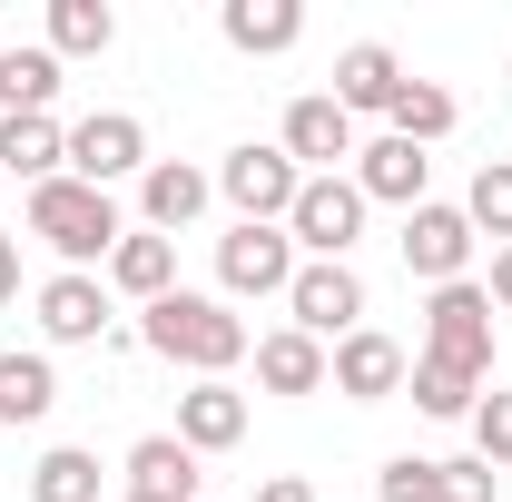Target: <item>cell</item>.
I'll use <instances>...</instances> for the list:
<instances>
[{"label":"cell","instance_id":"cell-23","mask_svg":"<svg viewBox=\"0 0 512 502\" xmlns=\"http://www.w3.org/2000/svg\"><path fill=\"white\" fill-rule=\"evenodd\" d=\"M109 40H119L109 0H50V60H99Z\"/></svg>","mask_w":512,"mask_h":502},{"label":"cell","instance_id":"cell-8","mask_svg":"<svg viewBox=\"0 0 512 502\" xmlns=\"http://www.w3.org/2000/svg\"><path fill=\"white\" fill-rule=\"evenodd\" d=\"M296 266H306V256H296L286 227H227V237H217V286H227L237 306H247V296H286Z\"/></svg>","mask_w":512,"mask_h":502},{"label":"cell","instance_id":"cell-18","mask_svg":"<svg viewBox=\"0 0 512 502\" xmlns=\"http://www.w3.org/2000/svg\"><path fill=\"white\" fill-rule=\"evenodd\" d=\"M325 99H335L345 119H355V109H394V99H404V60H394L384 40H355V50L335 60V89H325Z\"/></svg>","mask_w":512,"mask_h":502},{"label":"cell","instance_id":"cell-3","mask_svg":"<svg viewBox=\"0 0 512 502\" xmlns=\"http://www.w3.org/2000/svg\"><path fill=\"white\" fill-rule=\"evenodd\" d=\"M424 355L434 365H453V375H493V296L463 276V286H434L424 296Z\"/></svg>","mask_w":512,"mask_h":502},{"label":"cell","instance_id":"cell-29","mask_svg":"<svg viewBox=\"0 0 512 502\" xmlns=\"http://www.w3.org/2000/svg\"><path fill=\"white\" fill-rule=\"evenodd\" d=\"M375 493L384 502H444V463H424V453H394L375 473Z\"/></svg>","mask_w":512,"mask_h":502},{"label":"cell","instance_id":"cell-4","mask_svg":"<svg viewBox=\"0 0 512 502\" xmlns=\"http://www.w3.org/2000/svg\"><path fill=\"white\" fill-rule=\"evenodd\" d=\"M306 188V168L286 158V148H227V168H217V197L237 207V227H286V207Z\"/></svg>","mask_w":512,"mask_h":502},{"label":"cell","instance_id":"cell-10","mask_svg":"<svg viewBox=\"0 0 512 502\" xmlns=\"http://www.w3.org/2000/svg\"><path fill=\"white\" fill-rule=\"evenodd\" d=\"M404 266H414L424 286H463V266H473V217L444 207V197H424V207L404 217Z\"/></svg>","mask_w":512,"mask_h":502},{"label":"cell","instance_id":"cell-28","mask_svg":"<svg viewBox=\"0 0 512 502\" xmlns=\"http://www.w3.org/2000/svg\"><path fill=\"white\" fill-rule=\"evenodd\" d=\"M463 217H473V237H503V247H512V158H483V168H473Z\"/></svg>","mask_w":512,"mask_h":502},{"label":"cell","instance_id":"cell-21","mask_svg":"<svg viewBox=\"0 0 512 502\" xmlns=\"http://www.w3.org/2000/svg\"><path fill=\"white\" fill-rule=\"evenodd\" d=\"M256 384H266V394H325V345L296 335V325L256 335Z\"/></svg>","mask_w":512,"mask_h":502},{"label":"cell","instance_id":"cell-25","mask_svg":"<svg viewBox=\"0 0 512 502\" xmlns=\"http://www.w3.org/2000/svg\"><path fill=\"white\" fill-rule=\"evenodd\" d=\"M30 502H99V453H79V443L40 453L30 463Z\"/></svg>","mask_w":512,"mask_h":502},{"label":"cell","instance_id":"cell-34","mask_svg":"<svg viewBox=\"0 0 512 502\" xmlns=\"http://www.w3.org/2000/svg\"><path fill=\"white\" fill-rule=\"evenodd\" d=\"M10 296H20V247L0 237V306H10Z\"/></svg>","mask_w":512,"mask_h":502},{"label":"cell","instance_id":"cell-1","mask_svg":"<svg viewBox=\"0 0 512 502\" xmlns=\"http://www.w3.org/2000/svg\"><path fill=\"white\" fill-rule=\"evenodd\" d=\"M138 345H148V355H168V365H188L197 384L256 355L247 315L227 306V296H188V286H178V296H158V306H138Z\"/></svg>","mask_w":512,"mask_h":502},{"label":"cell","instance_id":"cell-11","mask_svg":"<svg viewBox=\"0 0 512 502\" xmlns=\"http://www.w3.org/2000/svg\"><path fill=\"white\" fill-rule=\"evenodd\" d=\"M276 148H286L306 178H345V158H355L365 138H355V119L316 89V99H296V109H286V138H276Z\"/></svg>","mask_w":512,"mask_h":502},{"label":"cell","instance_id":"cell-17","mask_svg":"<svg viewBox=\"0 0 512 502\" xmlns=\"http://www.w3.org/2000/svg\"><path fill=\"white\" fill-rule=\"evenodd\" d=\"M119 296H138V306H158V296H178V237H148V227H128L119 256L99 266Z\"/></svg>","mask_w":512,"mask_h":502},{"label":"cell","instance_id":"cell-30","mask_svg":"<svg viewBox=\"0 0 512 502\" xmlns=\"http://www.w3.org/2000/svg\"><path fill=\"white\" fill-rule=\"evenodd\" d=\"M473 463H512V394L473 404Z\"/></svg>","mask_w":512,"mask_h":502},{"label":"cell","instance_id":"cell-22","mask_svg":"<svg viewBox=\"0 0 512 502\" xmlns=\"http://www.w3.org/2000/svg\"><path fill=\"white\" fill-rule=\"evenodd\" d=\"M69 168V128L60 119H0V178H60Z\"/></svg>","mask_w":512,"mask_h":502},{"label":"cell","instance_id":"cell-32","mask_svg":"<svg viewBox=\"0 0 512 502\" xmlns=\"http://www.w3.org/2000/svg\"><path fill=\"white\" fill-rule=\"evenodd\" d=\"M256 502H316V483L306 473H276V483H256Z\"/></svg>","mask_w":512,"mask_h":502},{"label":"cell","instance_id":"cell-36","mask_svg":"<svg viewBox=\"0 0 512 502\" xmlns=\"http://www.w3.org/2000/svg\"><path fill=\"white\" fill-rule=\"evenodd\" d=\"M128 502H138V493H128Z\"/></svg>","mask_w":512,"mask_h":502},{"label":"cell","instance_id":"cell-24","mask_svg":"<svg viewBox=\"0 0 512 502\" xmlns=\"http://www.w3.org/2000/svg\"><path fill=\"white\" fill-rule=\"evenodd\" d=\"M50 404H60L50 355H0V424H50Z\"/></svg>","mask_w":512,"mask_h":502},{"label":"cell","instance_id":"cell-14","mask_svg":"<svg viewBox=\"0 0 512 502\" xmlns=\"http://www.w3.org/2000/svg\"><path fill=\"white\" fill-rule=\"evenodd\" d=\"M178 443H188V453H237V443H247V394L227 375L188 384V394H178Z\"/></svg>","mask_w":512,"mask_h":502},{"label":"cell","instance_id":"cell-16","mask_svg":"<svg viewBox=\"0 0 512 502\" xmlns=\"http://www.w3.org/2000/svg\"><path fill=\"white\" fill-rule=\"evenodd\" d=\"M128 493L138 502H207L197 493V453L178 434H138L128 443Z\"/></svg>","mask_w":512,"mask_h":502},{"label":"cell","instance_id":"cell-26","mask_svg":"<svg viewBox=\"0 0 512 502\" xmlns=\"http://www.w3.org/2000/svg\"><path fill=\"white\" fill-rule=\"evenodd\" d=\"M384 119H394V138H414V148H434V138L453 128V89H434V79H404V99H394Z\"/></svg>","mask_w":512,"mask_h":502},{"label":"cell","instance_id":"cell-12","mask_svg":"<svg viewBox=\"0 0 512 502\" xmlns=\"http://www.w3.org/2000/svg\"><path fill=\"white\" fill-rule=\"evenodd\" d=\"M345 178L365 188V207H404V217H414V207H424V178H434V158H424L414 138H365Z\"/></svg>","mask_w":512,"mask_h":502},{"label":"cell","instance_id":"cell-6","mask_svg":"<svg viewBox=\"0 0 512 502\" xmlns=\"http://www.w3.org/2000/svg\"><path fill=\"white\" fill-rule=\"evenodd\" d=\"M79 188H119V178H148V128L128 119V109H89V119L69 128V168Z\"/></svg>","mask_w":512,"mask_h":502},{"label":"cell","instance_id":"cell-9","mask_svg":"<svg viewBox=\"0 0 512 502\" xmlns=\"http://www.w3.org/2000/svg\"><path fill=\"white\" fill-rule=\"evenodd\" d=\"M404 375H414V355H404L384 325H355L345 345H325V384H335L345 404H384V394H404Z\"/></svg>","mask_w":512,"mask_h":502},{"label":"cell","instance_id":"cell-31","mask_svg":"<svg viewBox=\"0 0 512 502\" xmlns=\"http://www.w3.org/2000/svg\"><path fill=\"white\" fill-rule=\"evenodd\" d=\"M444 502H493V463H444Z\"/></svg>","mask_w":512,"mask_h":502},{"label":"cell","instance_id":"cell-19","mask_svg":"<svg viewBox=\"0 0 512 502\" xmlns=\"http://www.w3.org/2000/svg\"><path fill=\"white\" fill-rule=\"evenodd\" d=\"M217 30H227V50L276 60V50H296V40H306V10H296V0H227V10H217Z\"/></svg>","mask_w":512,"mask_h":502},{"label":"cell","instance_id":"cell-5","mask_svg":"<svg viewBox=\"0 0 512 502\" xmlns=\"http://www.w3.org/2000/svg\"><path fill=\"white\" fill-rule=\"evenodd\" d=\"M286 237H296L306 266H335V256L365 237V188H355V178H306L296 207H286Z\"/></svg>","mask_w":512,"mask_h":502},{"label":"cell","instance_id":"cell-35","mask_svg":"<svg viewBox=\"0 0 512 502\" xmlns=\"http://www.w3.org/2000/svg\"><path fill=\"white\" fill-rule=\"evenodd\" d=\"M0 188H10V178H0Z\"/></svg>","mask_w":512,"mask_h":502},{"label":"cell","instance_id":"cell-20","mask_svg":"<svg viewBox=\"0 0 512 502\" xmlns=\"http://www.w3.org/2000/svg\"><path fill=\"white\" fill-rule=\"evenodd\" d=\"M50 99H60L50 40H10L0 50V119H50Z\"/></svg>","mask_w":512,"mask_h":502},{"label":"cell","instance_id":"cell-2","mask_svg":"<svg viewBox=\"0 0 512 502\" xmlns=\"http://www.w3.org/2000/svg\"><path fill=\"white\" fill-rule=\"evenodd\" d=\"M30 237L60 256V276H89V266H109L119 256V207H109V188H79V178H40L30 188Z\"/></svg>","mask_w":512,"mask_h":502},{"label":"cell","instance_id":"cell-13","mask_svg":"<svg viewBox=\"0 0 512 502\" xmlns=\"http://www.w3.org/2000/svg\"><path fill=\"white\" fill-rule=\"evenodd\" d=\"M207 197H217L207 168H188V158H148V178H138V217H148V237H178V227L207 217Z\"/></svg>","mask_w":512,"mask_h":502},{"label":"cell","instance_id":"cell-27","mask_svg":"<svg viewBox=\"0 0 512 502\" xmlns=\"http://www.w3.org/2000/svg\"><path fill=\"white\" fill-rule=\"evenodd\" d=\"M414 404H424V414H444V424H473V404H483V394H473V375H453V365H434V355H414Z\"/></svg>","mask_w":512,"mask_h":502},{"label":"cell","instance_id":"cell-15","mask_svg":"<svg viewBox=\"0 0 512 502\" xmlns=\"http://www.w3.org/2000/svg\"><path fill=\"white\" fill-rule=\"evenodd\" d=\"M40 335L50 345H99L109 335V286L99 276H50L40 286Z\"/></svg>","mask_w":512,"mask_h":502},{"label":"cell","instance_id":"cell-7","mask_svg":"<svg viewBox=\"0 0 512 502\" xmlns=\"http://www.w3.org/2000/svg\"><path fill=\"white\" fill-rule=\"evenodd\" d=\"M286 325L296 335H316V345H345L355 325H365V276L335 256V266H296V286H286Z\"/></svg>","mask_w":512,"mask_h":502},{"label":"cell","instance_id":"cell-33","mask_svg":"<svg viewBox=\"0 0 512 502\" xmlns=\"http://www.w3.org/2000/svg\"><path fill=\"white\" fill-rule=\"evenodd\" d=\"M483 296H493V306L512 315V247H493V286H483Z\"/></svg>","mask_w":512,"mask_h":502}]
</instances>
